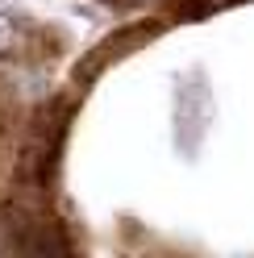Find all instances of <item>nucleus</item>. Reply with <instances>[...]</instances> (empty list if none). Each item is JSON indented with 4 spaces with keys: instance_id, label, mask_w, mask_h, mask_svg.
Returning a JSON list of instances; mask_svg holds the SVG:
<instances>
[{
    "instance_id": "f257e3e1",
    "label": "nucleus",
    "mask_w": 254,
    "mask_h": 258,
    "mask_svg": "<svg viewBox=\"0 0 254 258\" xmlns=\"http://www.w3.org/2000/svg\"><path fill=\"white\" fill-rule=\"evenodd\" d=\"M163 29H167V21H163V17H150V21H138V25L117 29L113 38H104L100 46H92V50L75 62V71H71V88H75V92H88V88L100 79V71L108 67V62H117V58H125V54H134L138 46L154 42L158 34H163Z\"/></svg>"
},
{
    "instance_id": "f03ea898",
    "label": "nucleus",
    "mask_w": 254,
    "mask_h": 258,
    "mask_svg": "<svg viewBox=\"0 0 254 258\" xmlns=\"http://www.w3.org/2000/svg\"><path fill=\"white\" fill-rule=\"evenodd\" d=\"M213 9H221V0H167V13H179V17H204Z\"/></svg>"
},
{
    "instance_id": "7ed1b4c3",
    "label": "nucleus",
    "mask_w": 254,
    "mask_h": 258,
    "mask_svg": "<svg viewBox=\"0 0 254 258\" xmlns=\"http://www.w3.org/2000/svg\"><path fill=\"white\" fill-rule=\"evenodd\" d=\"M108 5H121V9H130V5H138V0H108Z\"/></svg>"
},
{
    "instance_id": "20e7f679",
    "label": "nucleus",
    "mask_w": 254,
    "mask_h": 258,
    "mask_svg": "<svg viewBox=\"0 0 254 258\" xmlns=\"http://www.w3.org/2000/svg\"><path fill=\"white\" fill-rule=\"evenodd\" d=\"M225 5H229V0H225Z\"/></svg>"
}]
</instances>
